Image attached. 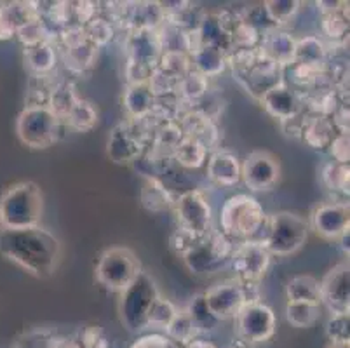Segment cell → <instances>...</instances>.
Wrapping results in <instances>:
<instances>
[{"label":"cell","instance_id":"31","mask_svg":"<svg viewBox=\"0 0 350 348\" xmlns=\"http://www.w3.org/2000/svg\"><path fill=\"white\" fill-rule=\"evenodd\" d=\"M176 96L185 107H193L209 92V79L192 70L176 84Z\"/></svg>","mask_w":350,"mask_h":348},{"label":"cell","instance_id":"34","mask_svg":"<svg viewBox=\"0 0 350 348\" xmlns=\"http://www.w3.org/2000/svg\"><path fill=\"white\" fill-rule=\"evenodd\" d=\"M321 28L333 42H345L349 38V2H340L338 11L323 14Z\"/></svg>","mask_w":350,"mask_h":348},{"label":"cell","instance_id":"43","mask_svg":"<svg viewBox=\"0 0 350 348\" xmlns=\"http://www.w3.org/2000/svg\"><path fill=\"white\" fill-rule=\"evenodd\" d=\"M178 314V306L173 302H170L164 296H159L152 305L150 312H148V327H155V330H167V325L173 322V319Z\"/></svg>","mask_w":350,"mask_h":348},{"label":"cell","instance_id":"10","mask_svg":"<svg viewBox=\"0 0 350 348\" xmlns=\"http://www.w3.org/2000/svg\"><path fill=\"white\" fill-rule=\"evenodd\" d=\"M254 287L256 286L244 284L239 279L224 280L204 293L206 306L218 322L235 319L246 303L258 302V296L253 295Z\"/></svg>","mask_w":350,"mask_h":348},{"label":"cell","instance_id":"49","mask_svg":"<svg viewBox=\"0 0 350 348\" xmlns=\"http://www.w3.org/2000/svg\"><path fill=\"white\" fill-rule=\"evenodd\" d=\"M307 115L308 111H305V113L298 115V117H295V119H289V120H284V122H281L282 133H284L288 138L301 139V133H304V126H305V120H307Z\"/></svg>","mask_w":350,"mask_h":348},{"label":"cell","instance_id":"32","mask_svg":"<svg viewBox=\"0 0 350 348\" xmlns=\"http://www.w3.org/2000/svg\"><path fill=\"white\" fill-rule=\"evenodd\" d=\"M208 148L197 139L183 136L181 142L173 152V161H176L181 168L199 169L208 161Z\"/></svg>","mask_w":350,"mask_h":348},{"label":"cell","instance_id":"4","mask_svg":"<svg viewBox=\"0 0 350 348\" xmlns=\"http://www.w3.org/2000/svg\"><path fill=\"white\" fill-rule=\"evenodd\" d=\"M265 218V211L256 197L237 193L221 206L219 232L230 241H253L254 235L263 228Z\"/></svg>","mask_w":350,"mask_h":348},{"label":"cell","instance_id":"19","mask_svg":"<svg viewBox=\"0 0 350 348\" xmlns=\"http://www.w3.org/2000/svg\"><path fill=\"white\" fill-rule=\"evenodd\" d=\"M176 122L183 136L197 139V142H200L208 148V152H211V150L215 152L219 143V129L215 120L202 115L200 111L185 107Z\"/></svg>","mask_w":350,"mask_h":348},{"label":"cell","instance_id":"24","mask_svg":"<svg viewBox=\"0 0 350 348\" xmlns=\"http://www.w3.org/2000/svg\"><path fill=\"white\" fill-rule=\"evenodd\" d=\"M336 134H338V131H336L335 124L329 117L308 113L304 133H301V142L307 143L314 150H327Z\"/></svg>","mask_w":350,"mask_h":348},{"label":"cell","instance_id":"37","mask_svg":"<svg viewBox=\"0 0 350 348\" xmlns=\"http://www.w3.org/2000/svg\"><path fill=\"white\" fill-rule=\"evenodd\" d=\"M301 2L298 0H267L263 4L267 16H269L270 23L273 27H284L288 25L291 19H295V16L300 11Z\"/></svg>","mask_w":350,"mask_h":348},{"label":"cell","instance_id":"28","mask_svg":"<svg viewBox=\"0 0 350 348\" xmlns=\"http://www.w3.org/2000/svg\"><path fill=\"white\" fill-rule=\"evenodd\" d=\"M227 56L225 51L218 49L213 46H202L190 54L192 59V70L199 72L204 77H218L219 73H224L227 68Z\"/></svg>","mask_w":350,"mask_h":348},{"label":"cell","instance_id":"55","mask_svg":"<svg viewBox=\"0 0 350 348\" xmlns=\"http://www.w3.org/2000/svg\"><path fill=\"white\" fill-rule=\"evenodd\" d=\"M4 230V223H2V216H0V232Z\"/></svg>","mask_w":350,"mask_h":348},{"label":"cell","instance_id":"36","mask_svg":"<svg viewBox=\"0 0 350 348\" xmlns=\"http://www.w3.org/2000/svg\"><path fill=\"white\" fill-rule=\"evenodd\" d=\"M286 319L289 324L297 330H307L316 324L321 315V305H312L304 302H288L286 303Z\"/></svg>","mask_w":350,"mask_h":348},{"label":"cell","instance_id":"14","mask_svg":"<svg viewBox=\"0 0 350 348\" xmlns=\"http://www.w3.org/2000/svg\"><path fill=\"white\" fill-rule=\"evenodd\" d=\"M241 180L251 191H267L281 180V162L269 150H254L241 164Z\"/></svg>","mask_w":350,"mask_h":348},{"label":"cell","instance_id":"15","mask_svg":"<svg viewBox=\"0 0 350 348\" xmlns=\"http://www.w3.org/2000/svg\"><path fill=\"white\" fill-rule=\"evenodd\" d=\"M145 150L146 143L138 134L133 120H122L108 134L107 155L113 164H133L142 157Z\"/></svg>","mask_w":350,"mask_h":348},{"label":"cell","instance_id":"41","mask_svg":"<svg viewBox=\"0 0 350 348\" xmlns=\"http://www.w3.org/2000/svg\"><path fill=\"white\" fill-rule=\"evenodd\" d=\"M84 34L100 49V47L107 46L110 40H113V37H116V25L107 16L98 14L85 25Z\"/></svg>","mask_w":350,"mask_h":348},{"label":"cell","instance_id":"42","mask_svg":"<svg viewBox=\"0 0 350 348\" xmlns=\"http://www.w3.org/2000/svg\"><path fill=\"white\" fill-rule=\"evenodd\" d=\"M4 11L16 31L40 18L37 2H9V4H4Z\"/></svg>","mask_w":350,"mask_h":348},{"label":"cell","instance_id":"3","mask_svg":"<svg viewBox=\"0 0 350 348\" xmlns=\"http://www.w3.org/2000/svg\"><path fill=\"white\" fill-rule=\"evenodd\" d=\"M44 215L42 190L33 181H20L0 197V216L4 228L21 230L40 225Z\"/></svg>","mask_w":350,"mask_h":348},{"label":"cell","instance_id":"46","mask_svg":"<svg viewBox=\"0 0 350 348\" xmlns=\"http://www.w3.org/2000/svg\"><path fill=\"white\" fill-rule=\"evenodd\" d=\"M350 315L331 314L326 322V334L329 343H350Z\"/></svg>","mask_w":350,"mask_h":348},{"label":"cell","instance_id":"39","mask_svg":"<svg viewBox=\"0 0 350 348\" xmlns=\"http://www.w3.org/2000/svg\"><path fill=\"white\" fill-rule=\"evenodd\" d=\"M16 37L20 38V42L25 47L37 46V44L42 42H56V34L40 18L20 28L16 31Z\"/></svg>","mask_w":350,"mask_h":348},{"label":"cell","instance_id":"17","mask_svg":"<svg viewBox=\"0 0 350 348\" xmlns=\"http://www.w3.org/2000/svg\"><path fill=\"white\" fill-rule=\"evenodd\" d=\"M310 226L324 241H338L350 228L349 202H324L312 211Z\"/></svg>","mask_w":350,"mask_h":348},{"label":"cell","instance_id":"13","mask_svg":"<svg viewBox=\"0 0 350 348\" xmlns=\"http://www.w3.org/2000/svg\"><path fill=\"white\" fill-rule=\"evenodd\" d=\"M230 265L235 272V279L241 282L258 286L270 267L272 256L260 241H244L235 245L230 254Z\"/></svg>","mask_w":350,"mask_h":348},{"label":"cell","instance_id":"16","mask_svg":"<svg viewBox=\"0 0 350 348\" xmlns=\"http://www.w3.org/2000/svg\"><path fill=\"white\" fill-rule=\"evenodd\" d=\"M321 303L329 308L331 314L350 312V265L349 258L340 261L319 280Z\"/></svg>","mask_w":350,"mask_h":348},{"label":"cell","instance_id":"26","mask_svg":"<svg viewBox=\"0 0 350 348\" xmlns=\"http://www.w3.org/2000/svg\"><path fill=\"white\" fill-rule=\"evenodd\" d=\"M23 59L31 75H51L56 68L58 54H56V42H42L37 46L25 47Z\"/></svg>","mask_w":350,"mask_h":348},{"label":"cell","instance_id":"12","mask_svg":"<svg viewBox=\"0 0 350 348\" xmlns=\"http://www.w3.org/2000/svg\"><path fill=\"white\" fill-rule=\"evenodd\" d=\"M173 211L178 219V228L196 237H204L213 230V209L200 190H189L176 197Z\"/></svg>","mask_w":350,"mask_h":348},{"label":"cell","instance_id":"33","mask_svg":"<svg viewBox=\"0 0 350 348\" xmlns=\"http://www.w3.org/2000/svg\"><path fill=\"white\" fill-rule=\"evenodd\" d=\"M155 68L170 77L173 81H181L189 72H192V59L183 49H170L164 51L159 57V63Z\"/></svg>","mask_w":350,"mask_h":348},{"label":"cell","instance_id":"30","mask_svg":"<svg viewBox=\"0 0 350 348\" xmlns=\"http://www.w3.org/2000/svg\"><path fill=\"white\" fill-rule=\"evenodd\" d=\"M286 298L288 302H304L312 305H323L321 303V284L316 277L297 276L293 277L286 286Z\"/></svg>","mask_w":350,"mask_h":348},{"label":"cell","instance_id":"29","mask_svg":"<svg viewBox=\"0 0 350 348\" xmlns=\"http://www.w3.org/2000/svg\"><path fill=\"white\" fill-rule=\"evenodd\" d=\"M79 100H81V96H79L77 88L73 85V82H56L49 94L47 108L63 122L66 119V115L72 111V108L77 105Z\"/></svg>","mask_w":350,"mask_h":348},{"label":"cell","instance_id":"45","mask_svg":"<svg viewBox=\"0 0 350 348\" xmlns=\"http://www.w3.org/2000/svg\"><path fill=\"white\" fill-rule=\"evenodd\" d=\"M54 84L56 82L51 79V75H31L28 84L27 107H47Z\"/></svg>","mask_w":350,"mask_h":348},{"label":"cell","instance_id":"38","mask_svg":"<svg viewBox=\"0 0 350 348\" xmlns=\"http://www.w3.org/2000/svg\"><path fill=\"white\" fill-rule=\"evenodd\" d=\"M323 183L327 190L338 191L342 196H349L350 188V168L349 164L329 162L323 169Z\"/></svg>","mask_w":350,"mask_h":348},{"label":"cell","instance_id":"21","mask_svg":"<svg viewBox=\"0 0 350 348\" xmlns=\"http://www.w3.org/2000/svg\"><path fill=\"white\" fill-rule=\"evenodd\" d=\"M208 178L218 187H234L241 181V162L228 150L216 148L209 155Z\"/></svg>","mask_w":350,"mask_h":348},{"label":"cell","instance_id":"6","mask_svg":"<svg viewBox=\"0 0 350 348\" xmlns=\"http://www.w3.org/2000/svg\"><path fill=\"white\" fill-rule=\"evenodd\" d=\"M263 226H267L262 244L265 245L270 256H291L304 247L308 239V219L297 213L279 211L267 216Z\"/></svg>","mask_w":350,"mask_h":348},{"label":"cell","instance_id":"2","mask_svg":"<svg viewBox=\"0 0 350 348\" xmlns=\"http://www.w3.org/2000/svg\"><path fill=\"white\" fill-rule=\"evenodd\" d=\"M227 66L239 85L253 98L260 101L267 92L284 82V68L256 49L234 51L227 56Z\"/></svg>","mask_w":350,"mask_h":348},{"label":"cell","instance_id":"1","mask_svg":"<svg viewBox=\"0 0 350 348\" xmlns=\"http://www.w3.org/2000/svg\"><path fill=\"white\" fill-rule=\"evenodd\" d=\"M0 254L37 279H49L62 261L63 245L51 230L30 226L0 232Z\"/></svg>","mask_w":350,"mask_h":348},{"label":"cell","instance_id":"54","mask_svg":"<svg viewBox=\"0 0 350 348\" xmlns=\"http://www.w3.org/2000/svg\"><path fill=\"white\" fill-rule=\"evenodd\" d=\"M63 348H82L77 341H65L63 343Z\"/></svg>","mask_w":350,"mask_h":348},{"label":"cell","instance_id":"25","mask_svg":"<svg viewBox=\"0 0 350 348\" xmlns=\"http://www.w3.org/2000/svg\"><path fill=\"white\" fill-rule=\"evenodd\" d=\"M139 200H142V206L150 213H165V211L173 209L176 199L159 178L146 176L142 187V193H139Z\"/></svg>","mask_w":350,"mask_h":348},{"label":"cell","instance_id":"27","mask_svg":"<svg viewBox=\"0 0 350 348\" xmlns=\"http://www.w3.org/2000/svg\"><path fill=\"white\" fill-rule=\"evenodd\" d=\"M98 47L94 46L88 37L81 42L73 44V46L63 49V62L65 66L75 75H82L88 70H91L96 63Z\"/></svg>","mask_w":350,"mask_h":348},{"label":"cell","instance_id":"44","mask_svg":"<svg viewBox=\"0 0 350 348\" xmlns=\"http://www.w3.org/2000/svg\"><path fill=\"white\" fill-rule=\"evenodd\" d=\"M189 312L190 319H192L193 325H196L197 333H202V331H211L218 321L211 315V312L208 310V306H206L204 302V293H200V295H196L190 303L187 305L185 308Z\"/></svg>","mask_w":350,"mask_h":348},{"label":"cell","instance_id":"52","mask_svg":"<svg viewBox=\"0 0 350 348\" xmlns=\"http://www.w3.org/2000/svg\"><path fill=\"white\" fill-rule=\"evenodd\" d=\"M349 235H350L349 232H345V234L338 239V241L342 242V251L347 254V256H349Z\"/></svg>","mask_w":350,"mask_h":348},{"label":"cell","instance_id":"5","mask_svg":"<svg viewBox=\"0 0 350 348\" xmlns=\"http://www.w3.org/2000/svg\"><path fill=\"white\" fill-rule=\"evenodd\" d=\"M119 295V317L124 327L133 334L145 331L148 327V312L155 299L161 296L154 277L146 270H142L139 276Z\"/></svg>","mask_w":350,"mask_h":348},{"label":"cell","instance_id":"7","mask_svg":"<svg viewBox=\"0 0 350 348\" xmlns=\"http://www.w3.org/2000/svg\"><path fill=\"white\" fill-rule=\"evenodd\" d=\"M142 270V261L133 249L113 245L105 249L98 260L96 280L110 291L122 293Z\"/></svg>","mask_w":350,"mask_h":348},{"label":"cell","instance_id":"8","mask_svg":"<svg viewBox=\"0 0 350 348\" xmlns=\"http://www.w3.org/2000/svg\"><path fill=\"white\" fill-rule=\"evenodd\" d=\"M63 122L47 107H25L16 120V134L25 146L46 150L59 139Z\"/></svg>","mask_w":350,"mask_h":348},{"label":"cell","instance_id":"9","mask_svg":"<svg viewBox=\"0 0 350 348\" xmlns=\"http://www.w3.org/2000/svg\"><path fill=\"white\" fill-rule=\"evenodd\" d=\"M232 251H234V244L230 239L225 237L219 230H211L204 237H200L189 253L181 258L190 272L208 276V273L218 272L219 268L230 260Z\"/></svg>","mask_w":350,"mask_h":348},{"label":"cell","instance_id":"11","mask_svg":"<svg viewBox=\"0 0 350 348\" xmlns=\"http://www.w3.org/2000/svg\"><path fill=\"white\" fill-rule=\"evenodd\" d=\"M275 314L269 305L258 302H250L235 315V331L239 340L246 345H258L269 341L275 334Z\"/></svg>","mask_w":350,"mask_h":348},{"label":"cell","instance_id":"20","mask_svg":"<svg viewBox=\"0 0 350 348\" xmlns=\"http://www.w3.org/2000/svg\"><path fill=\"white\" fill-rule=\"evenodd\" d=\"M258 47L269 59L286 68V66H291L293 62H295L297 38L293 37L289 31L273 27L267 30L265 34H262Z\"/></svg>","mask_w":350,"mask_h":348},{"label":"cell","instance_id":"40","mask_svg":"<svg viewBox=\"0 0 350 348\" xmlns=\"http://www.w3.org/2000/svg\"><path fill=\"white\" fill-rule=\"evenodd\" d=\"M197 330L196 325H193L192 319H190L189 312L185 308H178L176 317L173 319L170 325H167V330H165V336L171 338L173 341H176L178 345H187L190 340L197 338Z\"/></svg>","mask_w":350,"mask_h":348},{"label":"cell","instance_id":"18","mask_svg":"<svg viewBox=\"0 0 350 348\" xmlns=\"http://www.w3.org/2000/svg\"><path fill=\"white\" fill-rule=\"evenodd\" d=\"M260 103H262L263 110L270 117L278 119L279 122L295 119V117L307 111L305 110L304 98H301L300 92L295 88H291V85L286 84V82H281V84L270 89L262 100H260Z\"/></svg>","mask_w":350,"mask_h":348},{"label":"cell","instance_id":"22","mask_svg":"<svg viewBox=\"0 0 350 348\" xmlns=\"http://www.w3.org/2000/svg\"><path fill=\"white\" fill-rule=\"evenodd\" d=\"M122 107L127 119H143L150 115L155 107V94L148 82L127 84L122 94Z\"/></svg>","mask_w":350,"mask_h":348},{"label":"cell","instance_id":"53","mask_svg":"<svg viewBox=\"0 0 350 348\" xmlns=\"http://www.w3.org/2000/svg\"><path fill=\"white\" fill-rule=\"evenodd\" d=\"M324 348H350V343H327Z\"/></svg>","mask_w":350,"mask_h":348},{"label":"cell","instance_id":"47","mask_svg":"<svg viewBox=\"0 0 350 348\" xmlns=\"http://www.w3.org/2000/svg\"><path fill=\"white\" fill-rule=\"evenodd\" d=\"M131 348H183L181 345H178L176 341H173L171 338H167L165 334L161 333H150L139 336L135 343L131 345Z\"/></svg>","mask_w":350,"mask_h":348},{"label":"cell","instance_id":"51","mask_svg":"<svg viewBox=\"0 0 350 348\" xmlns=\"http://www.w3.org/2000/svg\"><path fill=\"white\" fill-rule=\"evenodd\" d=\"M183 348H219L216 347L215 343H211V341L204 340V338H193V340H190L189 343L183 345Z\"/></svg>","mask_w":350,"mask_h":348},{"label":"cell","instance_id":"48","mask_svg":"<svg viewBox=\"0 0 350 348\" xmlns=\"http://www.w3.org/2000/svg\"><path fill=\"white\" fill-rule=\"evenodd\" d=\"M331 157L335 159L333 162L338 164H349L350 161V136L349 133H338L329 145Z\"/></svg>","mask_w":350,"mask_h":348},{"label":"cell","instance_id":"35","mask_svg":"<svg viewBox=\"0 0 350 348\" xmlns=\"http://www.w3.org/2000/svg\"><path fill=\"white\" fill-rule=\"evenodd\" d=\"M98 124V110L94 105L88 100H79L77 105L72 108L66 119L63 120V126L68 129L77 131V133H88Z\"/></svg>","mask_w":350,"mask_h":348},{"label":"cell","instance_id":"23","mask_svg":"<svg viewBox=\"0 0 350 348\" xmlns=\"http://www.w3.org/2000/svg\"><path fill=\"white\" fill-rule=\"evenodd\" d=\"M293 65H300L305 68L324 72L327 66V47L316 35L297 38V51Z\"/></svg>","mask_w":350,"mask_h":348},{"label":"cell","instance_id":"50","mask_svg":"<svg viewBox=\"0 0 350 348\" xmlns=\"http://www.w3.org/2000/svg\"><path fill=\"white\" fill-rule=\"evenodd\" d=\"M12 37H16V30L11 21H9L8 14H5L4 4H0V42L11 40Z\"/></svg>","mask_w":350,"mask_h":348}]
</instances>
